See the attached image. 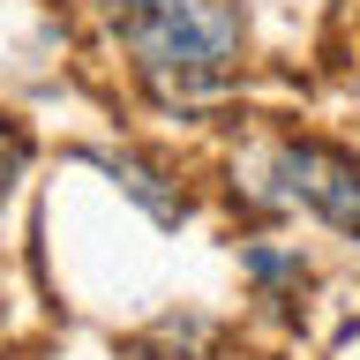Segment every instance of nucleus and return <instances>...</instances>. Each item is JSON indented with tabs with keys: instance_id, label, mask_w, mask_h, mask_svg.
Wrapping results in <instances>:
<instances>
[{
	"instance_id": "f03ea898",
	"label": "nucleus",
	"mask_w": 360,
	"mask_h": 360,
	"mask_svg": "<svg viewBox=\"0 0 360 360\" xmlns=\"http://www.w3.org/2000/svg\"><path fill=\"white\" fill-rule=\"evenodd\" d=\"M270 180H278V202L323 218L330 233L360 240V158L330 150V143H270Z\"/></svg>"
},
{
	"instance_id": "7ed1b4c3",
	"label": "nucleus",
	"mask_w": 360,
	"mask_h": 360,
	"mask_svg": "<svg viewBox=\"0 0 360 360\" xmlns=\"http://www.w3.org/2000/svg\"><path fill=\"white\" fill-rule=\"evenodd\" d=\"M98 165H105V173L120 180V188H128V195L143 202L158 225H180V218H188V195H180V188H165V173H158V165H143V158H128V150H98Z\"/></svg>"
},
{
	"instance_id": "f257e3e1",
	"label": "nucleus",
	"mask_w": 360,
	"mask_h": 360,
	"mask_svg": "<svg viewBox=\"0 0 360 360\" xmlns=\"http://www.w3.org/2000/svg\"><path fill=\"white\" fill-rule=\"evenodd\" d=\"M105 22L143 90L165 105L210 98L240 60V8L233 0H105Z\"/></svg>"
},
{
	"instance_id": "20e7f679",
	"label": "nucleus",
	"mask_w": 360,
	"mask_h": 360,
	"mask_svg": "<svg viewBox=\"0 0 360 360\" xmlns=\"http://www.w3.org/2000/svg\"><path fill=\"white\" fill-rule=\"evenodd\" d=\"M22 158H30V150H22V135H8V128H0V195H8V188H15V173H22Z\"/></svg>"
}]
</instances>
